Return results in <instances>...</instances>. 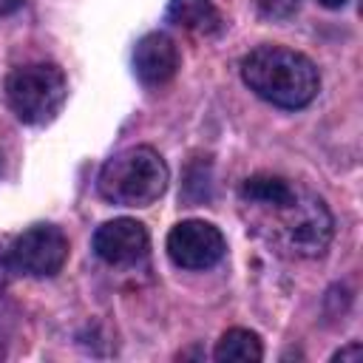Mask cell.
Listing matches in <instances>:
<instances>
[{
    "mask_svg": "<svg viewBox=\"0 0 363 363\" xmlns=\"http://www.w3.org/2000/svg\"><path fill=\"white\" fill-rule=\"evenodd\" d=\"M264 349L255 332L250 329H227L216 346V360H235V363H252L261 360Z\"/></svg>",
    "mask_w": 363,
    "mask_h": 363,
    "instance_id": "cell-10",
    "label": "cell"
},
{
    "mask_svg": "<svg viewBox=\"0 0 363 363\" xmlns=\"http://www.w3.org/2000/svg\"><path fill=\"white\" fill-rule=\"evenodd\" d=\"M255 6L267 20H289L298 11L301 0H255Z\"/></svg>",
    "mask_w": 363,
    "mask_h": 363,
    "instance_id": "cell-11",
    "label": "cell"
},
{
    "mask_svg": "<svg viewBox=\"0 0 363 363\" xmlns=\"http://www.w3.org/2000/svg\"><path fill=\"white\" fill-rule=\"evenodd\" d=\"M320 6H326V9H343L346 6V0H318Z\"/></svg>",
    "mask_w": 363,
    "mask_h": 363,
    "instance_id": "cell-14",
    "label": "cell"
},
{
    "mask_svg": "<svg viewBox=\"0 0 363 363\" xmlns=\"http://www.w3.org/2000/svg\"><path fill=\"white\" fill-rule=\"evenodd\" d=\"M68 94L65 74L51 62H28L9 74L6 96L20 122L43 125L57 116Z\"/></svg>",
    "mask_w": 363,
    "mask_h": 363,
    "instance_id": "cell-4",
    "label": "cell"
},
{
    "mask_svg": "<svg viewBox=\"0 0 363 363\" xmlns=\"http://www.w3.org/2000/svg\"><path fill=\"white\" fill-rule=\"evenodd\" d=\"M179 68V48L176 43L162 34V31H153V34H145L136 48H133V74L139 77L142 85H164L173 79Z\"/></svg>",
    "mask_w": 363,
    "mask_h": 363,
    "instance_id": "cell-8",
    "label": "cell"
},
{
    "mask_svg": "<svg viewBox=\"0 0 363 363\" xmlns=\"http://www.w3.org/2000/svg\"><path fill=\"white\" fill-rule=\"evenodd\" d=\"M167 20L196 34H213L221 28V14L213 0H170Z\"/></svg>",
    "mask_w": 363,
    "mask_h": 363,
    "instance_id": "cell-9",
    "label": "cell"
},
{
    "mask_svg": "<svg viewBox=\"0 0 363 363\" xmlns=\"http://www.w3.org/2000/svg\"><path fill=\"white\" fill-rule=\"evenodd\" d=\"M241 77L261 99L278 108H303L318 96L320 77L309 57L284 45H258L241 60Z\"/></svg>",
    "mask_w": 363,
    "mask_h": 363,
    "instance_id": "cell-2",
    "label": "cell"
},
{
    "mask_svg": "<svg viewBox=\"0 0 363 363\" xmlns=\"http://www.w3.org/2000/svg\"><path fill=\"white\" fill-rule=\"evenodd\" d=\"M170 182L164 159L153 147H128L111 156L99 173V193L111 204L122 207H147L153 204Z\"/></svg>",
    "mask_w": 363,
    "mask_h": 363,
    "instance_id": "cell-3",
    "label": "cell"
},
{
    "mask_svg": "<svg viewBox=\"0 0 363 363\" xmlns=\"http://www.w3.org/2000/svg\"><path fill=\"white\" fill-rule=\"evenodd\" d=\"M68 258V238L54 224H37L20 233L9 252L6 264L11 272L28 275V278H51L62 269Z\"/></svg>",
    "mask_w": 363,
    "mask_h": 363,
    "instance_id": "cell-5",
    "label": "cell"
},
{
    "mask_svg": "<svg viewBox=\"0 0 363 363\" xmlns=\"http://www.w3.org/2000/svg\"><path fill=\"white\" fill-rule=\"evenodd\" d=\"M0 170H3V159H0Z\"/></svg>",
    "mask_w": 363,
    "mask_h": 363,
    "instance_id": "cell-15",
    "label": "cell"
},
{
    "mask_svg": "<svg viewBox=\"0 0 363 363\" xmlns=\"http://www.w3.org/2000/svg\"><path fill=\"white\" fill-rule=\"evenodd\" d=\"M23 6V0H0V14H11Z\"/></svg>",
    "mask_w": 363,
    "mask_h": 363,
    "instance_id": "cell-13",
    "label": "cell"
},
{
    "mask_svg": "<svg viewBox=\"0 0 363 363\" xmlns=\"http://www.w3.org/2000/svg\"><path fill=\"white\" fill-rule=\"evenodd\" d=\"M363 357V346L354 340V343H349L346 349H340L337 354H335V360H360Z\"/></svg>",
    "mask_w": 363,
    "mask_h": 363,
    "instance_id": "cell-12",
    "label": "cell"
},
{
    "mask_svg": "<svg viewBox=\"0 0 363 363\" xmlns=\"http://www.w3.org/2000/svg\"><path fill=\"white\" fill-rule=\"evenodd\" d=\"M167 255L184 269L216 267L224 258V235L210 221H182L167 233Z\"/></svg>",
    "mask_w": 363,
    "mask_h": 363,
    "instance_id": "cell-6",
    "label": "cell"
},
{
    "mask_svg": "<svg viewBox=\"0 0 363 363\" xmlns=\"http://www.w3.org/2000/svg\"><path fill=\"white\" fill-rule=\"evenodd\" d=\"M150 238L145 224L133 221V218H113L105 221L96 233H94V252L105 261V264H136L147 255Z\"/></svg>",
    "mask_w": 363,
    "mask_h": 363,
    "instance_id": "cell-7",
    "label": "cell"
},
{
    "mask_svg": "<svg viewBox=\"0 0 363 363\" xmlns=\"http://www.w3.org/2000/svg\"><path fill=\"white\" fill-rule=\"evenodd\" d=\"M241 216L275 252L318 258L329 250L335 221L320 196L275 173H255L238 190Z\"/></svg>",
    "mask_w": 363,
    "mask_h": 363,
    "instance_id": "cell-1",
    "label": "cell"
}]
</instances>
